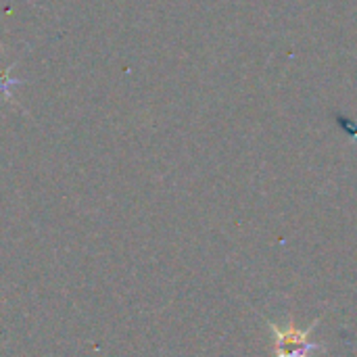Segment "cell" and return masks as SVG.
<instances>
[{"instance_id": "6da1fadb", "label": "cell", "mask_w": 357, "mask_h": 357, "mask_svg": "<svg viewBox=\"0 0 357 357\" xmlns=\"http://www.w3.org/2000/svg\"><path fill=\"white\" fill-rule=\"evenodd\" d=\"M268 328L274 337V345H276V354L274 357H310L314 351H322L324 347L318 343L310 341V335L316 331L318 322L310 324L307 328H299L293 318H289L287 324H278L274 320H266Z\"/></svg>"}, {"instance_id": "7a4b0ae2", "label": "cell", "mask_w": 357, "mask_h": 357, "mask_svg": "<svg viewBox=\"0 0 357 357\" xmlns=\"http://www.w3.org/2000/svg\"><path fill=\"white\" fill-rule=\"evenodd\" d=\"M2 46H0V102H8L10 100V94H13V88L19 84L17 79L10 77V69H13V61L4 63L2 61Z\"/></svg>"}]
</instances>
